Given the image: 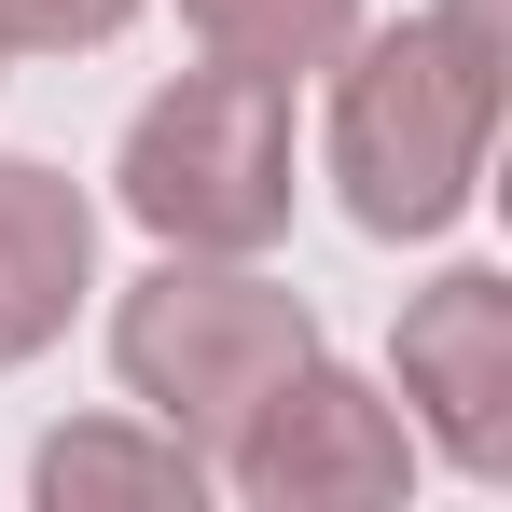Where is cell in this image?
I'll return each instance as SVG.
<instances>
[{
    "label": "cell",
    "mask_w": 512,
    "mask_h": 512,
    "mask_svg": "<svg viewBox=\"0 0 512 512\" xmlns=\"http://www.w3.org/2000/svg\"><path fill=\"white\" fill-rule=\"evenodd\" d=\"M208 471H222L236 499H263V512H374V499L416 485V429H402L388 388H360L333 360H291Z\"/></svg>",
    "instance_id": "cell-4"
},
{
    "label": "cell",
    "mask_w": 512,
    "mask_h": 512,
    "mask_svg": "<svg viewBox=\"0 0 512 512\" xmlns=\"http://www.w3.org/2000/svg\"><path fill=\"white\" fill-rule=\"evenodd\" d=\"M84 291H97V208L42 153H0V374L70 333Z\"/></svg>",
    "instance_id": "cell-6"
},
{
    "label": "cell",
    "mask_w": 512,
    "mask_h": 512,
    "mask_svg": "<svg viewBox=\"0 0 512 512\" xmlns=\"http://www.w3.org/2000/svg\"><path fill=\"white\" fill-rule=\"evenodd\" d=\"M125 222L167 250H277L291 236V84L263 70H180L125 125Z\"/></svg>",
    "instance_id": "cell-3"
},
{
    "label": "cell",
    "mask_w": 512,
    "mask_h": 512,
    "mask_svg": "<svg viewBox=\"0 0 512 512\" xmlns=\"http://www.w3.org/2000/svg\"><path fill=\"white\" fill-rule=\"evenodd\" d=\"M402 402L416 429L471 471V485H499L512 471V277L499 263H457V277H429L416 305H402Z\"/></svg>",
    "instance_id": "cell-5"
},
{
    "label": "cell",
    "mask_w": 512,
    "mask_h": 512,
    "mask_svg": "<svg viewBox=\"0 0 512 512\" xmlns=\"http://www.w3.org/2000/svg\"><path fill=\"white\" fill-rule=\"evenodd\" d=\"M125 14H139V0H0V56H84Z\"/></svg>",
    "instance_id": "cell-9"
},
{
    "label": "cell",
    "mask_w": 512,
    "mask_h": 512,
    "mask_svg": "<svg viewBox=\"0 0 512 512\" xmlns=\"http://www.w3.org/2000/svg\"><path fill=\"white\" fill-rule=\"evenodd\" d=\"M111 360H125V388H139L153 429H180L194 457H222L263 388L291 360H319V319H305V291L250 277L236 250H167L111 305Z\"/></svg>",
    "instance_id": "cell-2"
},
{
    "label": "cell",
    "mask_w": 512,
    "mask_h": 512,
    "mask_svg": "<svg viewBox=\"0 0 512 512\" xmlns=\"http://www.w3.org/2000/svg\"><path fill=\"white\" fill-rule=\"evenodd\" d=\"M28 499L42 512H84V499H208V457L180 443V429H56L42 457H28Z\"/></svg>",
    "instance_id": "cell-7"
},
{
    "label": "cell",
    "mask_w": 512,
    "mask_h": 512,
    "mask_svg": "<svg viewBox=\"0 0 512 512\" xmlns=\"http://www.w3.org/2000/svg\"><path fill=\"white\" fill-rule=\"evenodd\" d=\"M180 28L222 56V70H263V84H305L360 42V0H180Z\"/></svg>",
    "instance_id": "cell-8"
},
{
    "label": "cell",
    "mask_w": 512,
    "mask_h": 512,
    "mask_svg": "<svg viewBox=\"0 0 512 512\" xmlns=\"http://www.w3.org/2000/svg\"><path fill=\"white\" fill-rule=\"evenodd\" d=\"M485 139H499V0H443L333 56V180L360 236L388 250L443 236L485 180Z\"/></svg>",
    "instance_id": "cell-1"
}]
</instances>
